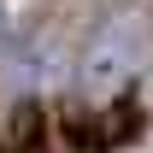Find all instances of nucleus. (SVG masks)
Segmentation results:
<instances>
[{"label":"nucleus","mask_w":153,"mask_h":153,"mask_svg":"<svg viewBox=\"0 0 153 153\" xmlns=\"http://www.w3.org/2000/svg\"><path fill=\"white\" fill-rule=\"evenodd\" d=\"M147 18L141 12H112V18H100V30L88 41H82V53H76V88L94 100H112L124 94L135 76H141V65H147Z\"/></svg>","instance_id":"1"},{"label":"nucleus","mask_w":153,"mask_h":153,"mask_svg":"<svg viewBox=\"0 0 153 153\" xmlns=\"http://www.w3.org/2000/svg\"><path fill=\"white\" fill-rule=\"evenodd\" d=\"M47 141H53V124H47L36 94L12 100L0 112V153H47Z\"/></svg>","instance_id":"2"},{"label":"nucleus","mask_w":153,"mask_h":153,"mask_svg":"<svg viewBox=\"0 0 153 153\" xmlns=\"http://www.w3.org/2000/svg\"><path fill=\"white\" fill-rule=\"evenodd\" d=\"M53 47L59 41H47V36H36V41H24V47H6V76L18 82V94H36V88H47L53 82Z\"/></svg>","instance_id":"3"},{"label":"nucleus","mask_w":153,"mask_h":153,"mask_svg":"<svg viewBox=\"0 0 153 153\" xmlns=\"http://www.w3.org/2000/svg\"><path fill=\"white\" fill-rule=\"evenodd\" d=\"M6 47H12V18L0 12V53H6Z\"/></svg>","instance_id":"4"}]
</instances>
